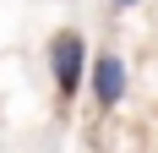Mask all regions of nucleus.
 Here are the masks:
<instances>
[{
    "instance_id": "nucleus-1",
    "label": "nucleus",
    "mask_w": 158,
    "mask_h": 153,
    "mask_svg": "<svg viewBox=\"0 0 158 153\" xmlns=\"http://www.w3.org/2000/svg\"><path fill=\"white\" fill-rule=\"evenodd\" d=\"M87 71H93V49H87V38H82L77 28H60L55 38H49V76H55L60 104H71V98L82 93Z\"/></svg>"
},
{
    "instance_id": "nucleus-2",
    "label": "nucleus",
    "mask_w": 158,
    "mask_h": 153,
    "mask_svg": "<svg viewBox=\"0 0 158 153\" xmlns=\"http://www.w3.org/2000/svg\"><path fill=\"white\" fill-rule=\"evenodd\" d=\"M87 82H93V104L109 115L114 104H126V55L120 49H98L93 55V71H87Z\"/></svg>"
},
{
    "instance_id": "nucleus-3",
    "label": "nucleus",
    "mask_w": 158,
    "mask_h": 153,
    "mask_svg": "<svg viewBox=\"0 0 158 153\" xmlns=\"http://www.w3.org/2000/svg\"><path fill=\"white\" fill-rule=\"evenodd\" d=\"M142 0H109V11H136Z\"/></svg>"
}]
</instances>
